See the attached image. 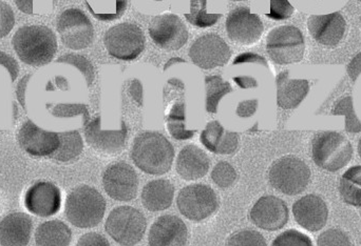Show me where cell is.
<instances>
[{
    "instance_id": "cell-40",
    "label": "cell",
    "mask_w": 361,
    "mask_h": 246,
    "mask_svg": "<svg viewBox=\"0 0 361 246\" xmlns=\"http://www.w3.org/2000/svg\"><path fill=\"white\" fill-rule=\"evenodd\" d=\"M294 13V8L288 0H271V12L267 14L274 20H284L290 18Z\"/></svg>"
},
{
    "instance_id": "cell-11",
    "label": "cell",
    "mask_w": 361,
    "mask_h": 246,
    "mask_svg": "<svg viewBox=\"0 0 361 246\" xmlns=\"http://www.w3.org/2000/svg\"><path fill=\"white\" fill-rule=\"evenodd\" d=\"M139 176L126 162L109 165L104 171L103 186L110 198L120 202H128L137 197Z\"/></svg>"
},
{
    "instance_id": "cell-15",
    "label": "cell",
    "mask_w": 361,
    "mask_h": 246,
    "mask_svg": "<svg viewBox=\"0 0 361 246\" xmlns=\"http://www.w3.org/2000/svg\"><path fill=\"white\" fill-rule=\"evenodd\" d=\"M250 220L261 230L275 232L288 224L290 212L288 205L278 197L267 195L261 197L250 213Z\"/></svg>"
},
{
    "instance_id": "cell-4",
    "label": "cell",
    "mask_w": 361,
    "mask_h": 246,
    "mask_svg": "<svg viewBox=\"0 0 361 246\" xmlns=\"http://www.w3.org/2000/svg\"><path fill=\"white\" fill-rule=\"evenodd\" d=\"M353 148L349 140L337 131H322L312 141V157L320 169L337 171L351 161Z\"/></svg>"
},
{
    "instance_id": "cell-44",
    "label": "cell",
    "mask_w": 361,
    "mask_h": 246,
    "mask_svg": "<svg viewBox=\"0 0 361 246\" xmlns=\"http://www.w3.org/2000/svg\"><path fill=\"white\" fill-rule=\"evenodd\" d=\"M257 109H258V101L257 99L242 101L238 105L237 115L241 118L252 117L256 113Z\"/></svg>"
},
{
    "instance_id": "cell-23",
    "label": "cell",
    "mask_w": 361,
    "mask_h": 246,
    "mask_svg": "<svg viewBox=\"0 0 361 246\" xmlns=\"http://www.w3.org/2000/svg\"><path fill=\"white\" fill-rule=\"evenodd\" d=\"M176 167L183 179L195 181L207 174L210 160L204 150L193 144H189L180 150Z\"/></svg>"
},
{
    "instance_id": "cell-41",
    "label": "cell",
    "mask_w": 361,
    "mask_h": 246,
    "mask_svg": "<svg viewBox=\"0 0 361 246\" xmlns=\"http://www.w3.org/2000/svg\"><path fill=\"white\" fill-rule=\"evenodd\" d=\"M15 25L14 13L6 2L0 1V38L8 35Z\"/></svg>"
},
{
    "instance_id": "cell-33",
    "label": "cell",
    "mask_w": 361,
    "mask_h": 246,
    "mask_svg": "<svg viewBox=\"0 0 361 246\" xmlns=\"http://www.w3.org/2000/svg\"><path fill=\"white\" fill-rule=\"evenodd\" d=\"M333 115L345 116V131L349 133H360L361 122L354 111L353 99L351 96L345 97L335 105Z\"/></svg>"
},
{
    "instance_id": "cell-29",
    "label": "cell",
    "mask_w": 361,
    "mask_h": 246,
    "mask_svg": "<svg viewBox=\"0 0 361 246\" xmlns=\"http://www.w3.org/2000/svg\"><path fill=\"white\" fill-rule=\"evenodd\" d=\"M59 145L50 158L59 162H69L82 154L84 148L82 136L78 131L59 133Z\"/></svg>"
},
{
    "instance_id": "cell-7",
    "label": "cell",
    "mask_w": 361,
    "mask_h": 246,
    "mask_svg": "<svg viewBox=\"0 0 361 246\" xmlns=\"http://www.w3.org/2000/svg\"><path fill=\"white\" fill-rule=\"evenodd\" d=\"M267 54L277 65L300 63L305 57V42L302 32L293 25H282L267 35Z\"/></svg>"
},
{
    "instance_id": "cell-16",
    "label": "cell",
    "mask_w": 361,
    "mask_h": 246,
    "mask_svg": "<svg viewBox=\"0 0 361 246\" xmlns=\"http://www.w3.org/2000/svg\"><path fill=\"white\" fill-rule=\"evenodd\" d=\"M18 142L27 154L35 157H50L59 145V133L44 131L27 120L18 133Z\"/></svg>"
},
{
    "instance_id": "cell-1",
    "label": "cell",
    "mask_w": 361,
    "mask_h": 246,
    "mask_svg": "<svg viewBox=\"0 0 361 246\" xmlns=\"http://www.w3.org/2000/svg\"><path fill=\"white\" fill-rule=\"evenodd\" d=\"M131 158L144 173L164 175L171 171L175 148L166 137L158 131H144L133 142Z\"/></svg>"
},
{
    "instance_id": "cell-37",
    "label": "cell",
    "mask_w": 361,
    "mask_h": 246,
    "mask_svg": "<svg viewBox=\"0 0 361 246\" xmlns=\"http://www.w3.org/2000/svg\"><path fill=\"white\" fill-rule=\"evenodd\" d=\"M271 246H314L311 238L296 230H288L276 237Z\"/></svg>"
},
{
    "instance_id": "cell-46",
    "label": "cell",
    "mask_w": 361,
    "mask_h": 246,
    "mask_svg": "<svg viewBox=\"0 0 361 246\" xmlns=\"http://www.w3.org/2000/svg\"><path fill=\"white\" fill-rule=\"evenodd\" d=\"M347 72L353 82H355L357 78L360 77L361 74V53L356 55V56L352 59L351 63L348 65Z\"/></svg>"
},
{
    "instance_id": "cell-19",
    "label": "cell",
    "mask_w": 361,
    "mask_h": 246,
    "mask_svg": "<svg viewBox=\"0 0 361 246\" xmlns=\"http://www.w3.org/2000/svg\"><path fill=\"white\" fill-rule=\"evenodd\" d=\"M295 221L309 232L322 230L328 221L329 209L317 195H307L293 205Z\"/></svg>"
},
{
    "instance_id": "cell-27",
    "label": "cell",
    "mask_w": 361,
    "mask_h": 246,
    "mask_svg": "<svg viewBox=\"0 0 361 246\" xmlns=\"http://www.w3.org/2000/svg\"><path fill=\"white\" fill-rule=\"evenodd\" d=\"M71 240V230L59 220L44 222L36 230L35 242L37 246H69Z\"/></svg>"
},
{
    "instance_id": "cell-13",
    "label": "cell",
    "mask_w": 361,
    "mask_h": 246,
    "mask_svg": "<svg viewBox=\"0 0 361 246\" xmlns=\"http://www.w3.org/2000/svg\"><path fill=\"white\" fill-rule=\"evenodd\" d=\"M148 31L152 41L163 50H180L188 40L186 25L175 14H162L154 17Z\"/></svg>"
},
{
    "instance_id": "cell-22",
    "label": "cell",
    "mask_w": 361,
    "mask_h": 246,
    "mask_svg": "<svg viewBox=\"0 0 361 246\" xmlns=\"http://www.w3.org/2000/svg\"><path fill=\"white\" fill-rule=\"evenodd\" d=\"M32 228L33 224L27 214H10L0 222V245L27 246Z\"/></svg>"
},
{
    "instance_id": "cell-28",
    "label": "cell",
    "mask_w": 361,
    "mask_h": 246,
    "mask_svg": "<svg viewBox=\"0 0 361 246\" xmlns=\"http://www.w3.org/2000/svg\"><path fill=\"white\" fill-rule=\"evenodd\" d=\"M339 192L347 205L361 207V165L350 167L343 174Z\"/></svg>"
},
{
    "instance_id": "cell-42",
    "label": "cell",
    "mask_w": 361,
    "mask_h": 246,
    "mask_svg": "<svg viewBox=\"0 0 361 246\" xmlns=\"http://www.w3.org/2000/svg\"><path fill=\"white\" fill-rule=\"evenodd\" d=\"M76 246H111L109 241L97 233H88L82 235Z\"/></svg>"
},
{
    "instance_id": "cell-5",
    "label": "cell",
    "mask_w": 361,
    "mask_h": 246,
    "mask_svg": "<svg viewBox=\"0 0 361 246\" xmlns=\"http://www.w3.org/2000/svg\"><path fill=\"white\" fill-rule=\"evenodd\" d=\"M147 228V220L141 211L128 205L111 211L106 220L107 234L122 246H135L141 242Z\"/></svg>"
},
{
    "instance_id": "cell-47",
    "label": "cell",
    "mask_w": 361,
    "mask_h": 246,
    "mask_svg": "<svg viewBox=\"0 0 361 246\" xmlns=\"http://www.w3.org/2000/svg\"><path fill=\"white\" fill-rule=\"evenodd\" d=\"M31 75H27L23 77V79L19 82L18 86H17L16 95L18 98L19 103H20L21 107L25 110V89H27V82H29Z\"/></svg>"
},
{
    "instance_id": "cell-17",
    "label": "cell",
    "mask_w": 361,
    "mask_h": 246,
    "mask_svg": "<svg viewBox=\"0 0 361 246\" xmlns=\"http://www.w3.org/2000/svg\"><path fill=\"white\" fill-rule=\"evenodd\" d=\"M61 190L50 182H37L27 190L25 196L27 211L39 217L55 215L61 209Z\"/></svg>"
},
{
    "instance_id": "cell-10",
    "label": "cell",
    "mask_w": 361,
    "mask_h": 246,
    "mask_svg": "<svg viewBox=\"0 0 361 246\" xmlns=\"http://www.w3.org/2000/svg\"><path fill=\"white\" fill-rule=\"evenodd\" d=\"M57 31L61 41L71 50H82L92 44L94 29L86 14L80 8H68L57 19Z\"/></svg>"
},
{
    "instance_id": "cell-35",
    "label": "cell",
    "mask_w": 361,
    "mask_h": 246,
    "mask_svg": "<svg viewBox=\"0 0 361 246\" xmlns=\"http://www.w3.org/2000/svg\"><path fill=\"white\" fill-rule=\"evenodd\" d=\"M56 63H68V65H74L76 69L80 70L86 78L87 86H91V84L94 82V67L86 57L80 56V55L68 54L59 57Z\"/></svg>"
},
{
    "instance_id": "cell-51",
    "label": "cell",
    "mask_w": 361,
    "mask_h": 246,
    "mask_svg": "<svg viewBox=\"0 0 361 246\" xmlns=\"http://www.w3.org/2000/svg\"><path fill=\"white\" fill-rule=\"evenodd\" d=\"M233 1H245V0H233Z\"/></svg>"
},
{
    "instance_id": "cell-32",
    "label": "cell",
    "mask_w": 361,
    "mask_h": 246,
    "mask_svg": "<svg viewBox=\"0 0 361 246\" xmlns=\"http://www.w3.org/2000/svg\"><path fill=\"white\" fill-rule=\"evenodd\" d=\"M207 0H190V14H185L190 25L197 27H212L221 18V14H207Z\"/></svg>"
},
{
    "instance_id": "cell-52",
    "label": "cell",
    "mask_w": 361,
    "mask_h": 246,
    "mask_svg": "<svg viewBox=\"0 0 361 246\" xmlns=\"http://www.w3.org/2000/svg\"><path fill=\"white\" fill-rule=\"evenodd\" d=\"M360 1H361V0H360Z\"/></svg>"
},
{
    "instance_id": "cell-26",
    "label": "cell",
    "mask_w": 361,
    "mask_h": 246,
    "mask_svg": "<svg viewBox=\"0 0 361 246\" xmlns=\"http://www.w3.org/2000/svg\"><path fill=\"white\" fill-rule=\"evenodd\" d=\"M175 186L165 179L152 180L142 190V203L148 211L162 212L173 205Z\"/></svg>"
},
{
    "instance_id": "cell-45",
    "label": "cell",
    "mask_w": 361,
    "mask_h": 246,
    "mask_svg": "<svg viewBox=\"0 0 361 246\" xmlns=\"http://www.w3.org/2000/svg\"><path fill=\"white\" fill-rule=\"evenodd\" d=\"M248 63H259V65H264V67H269L267 60L262 56H259V55L255 54V53H244V54L239 55L233 60V65Z\"/></svg>"
},
{
    "instance_id": "cell-2",
    "label": "cell",
    "mask_w": 361,
    "mask_h": 246,
    "mask_svg": "<svg viewBox=\"0 0 361 246\" xmlns=\"http://www.w3.org/2000/svg\"><path fill=\"white\" fill-rule=\"evenodd\" d=\"M13 48L25 65L42 67L54 58L57 51L56 36L44 25L19 27L13 37Z\"/></svg>"
},
{
    "instance_id": "cell-21",
    "label": "cell",
    "mask_w": 361,
    "mask_h": 246,
    "mask_svg": "<svg viewBox=\"0 0 361 246\" xmlns=\"http://www.w3.org/2000/svg\"><path fill=\"white\" fill-rule=\"evenodd\" d=\"M87 142L94 150L104 154L114 155L120 153L126 144L127 127L122 123V127L116 131H103L101 129V117L94 118L87 123L85 129Z\"/></svg>"
},
{
    "instance_id": "cell-6",
    "label": "cell",
    "mask_w": 361,
    "mask_h": 246,
    "mask_svg": "<svg viewBox=\"0 0 361 246\" xmlns=\"http://www.w3.org/2000/svg\"><path fill=\"white\" fill-rule=\"evenodd\" d=\"M269 183L275 190L288 196L301 194L311 179V171L307 163L294 156L280 158L271 165Z\"/></svg>"
},
{
    "instance_id": "cell-38",
    "label": "cell",
    "mask_w": 361,
    "mask_h": 246,
    "mask_svg": "<svg viewBox=\"0 0 361 246\" xmlns=\"http://www.w3.org/2000/svg\"><path fill=\"white\" fill-rule=\"evenodd\" d=\"M317 246H353L349 236L338 228H331L320 234Z\"/></svg>"
},
{
    "instance_id": "cell-9",
    "label": "cell",
    "mask_w": 361,
    "mask_h": 246,
    "mask_svg": "<svg viewBox=\"0 0 361 246\" xmlns=\"http://www.w3.org/2000/svg\"><path fill=\"white\" fill-rule=\"evenodd\" d=\"M180 213L190 221L200 222L216 213L219 199L214 190L205 184H191L180 190L177 198Z\"/></svg>"
},
{
    "instance_id": "cell-31",
    "label": "cell",
    "mask_w": 361,
    "mask_h": 246,
    "mask_svg": "<svg viewBox=\"0 0 361 246\" xmlns=\"http://www.w3.org/2000/svg\"><path fill=\"white\" fill-rule=\"evenodd\" d=\"M167 129L169 134L177 140L190 139L195 131H187L185 129V105L183 101H177L171 108L167 118Z\"/></svg>"
},
{
    "instance_id": "cell-36",
    "label": "cell",
    "mask_w": 361,
    "mask_h": 246,
    "mask_svg": "<svg viewBox=\"0 0 361 246\" xmlns=\"http://www.w3.org/2000/svg\"><path fill=\"white\" fill-rule=\"evenodd\" d=\"M227 246H267L264 237L254 230H243L229 237Z\"/></svg>"
},
{
    "instance_id": "cell-34",
    "label": "cell",
    "mask_w": 361,
    "mask_h": 246,
    "mask_svg": "<svg viewBox=\"0 0 361 246\" xmlns=\"http://www.w3.org/2000/svg\"><path fill=\"white\" fill-rule=\"evenodd\" d=\"M212 179L216 186L222 190L231 188L237 179V171L231 163L220 161L214 165L212 171Z\"/></svg>"
},
{
    "instance_id": "cell-14",
    "label": "cell",
    "mask_w": 361,
    "mask_h": 246,
    "mask_svg": "<svg viewBox=\"0 0 361 246\" xmlns=\"http://www.w3.org/2000/svg\"><path fill=\"white\" fill-rule=\"evenodd\" d=\"M262 21L257 14H252L247 6H239L229 13L226 19V32L235 44L252 46L262 36Z\"/></svg>"
},
{
    "instance_id": "cell-30",
    "label": "cell",
    "mask_w": 361,
    "mask_h": 246,
    "mask_svg": "<svg viewBox=\"0 0 361 246\" xmlns=\"http://www.w3.org/2000/svg\"><path fill=\"white\" fill-rule=\"evenodd\" d=\"M206 110L208 113L216 114L221 99L225 95L233 92L229 82H224L221 76H207L205 77Z\"/></svg>"
},
{
    "instance_id": "cell-50",
    "label": "cell",
    "mask_w": 361,
    "mask_h": 246,
    "mask_svg": "<svg viewBox=\"0 0 361 246\" xmlns=\"http://www.w3.org/2000/svg\"><path fill=\"white\" fill-rule=\"evenodd\" d=\"M358 154H360V157L361 158V138L360 140V143H358Z\"/></svg>"
},
{
    "instance_id": "cell-43",
    "label": "cell",
    "mask_w": 361,
    "mask_h": 246,
    "mask_svg": "<svg viewBox=\"0 0 361 246\" xmlns=\"http://www.w3.org/2000/svg\"><path fill=\"white\" fill-rule=\"evenodd\" d=\"M0 65H4L8 70L11 78H12V82H15L19 73V67L17 61L10 55L0 51Z\"/></svg>"
},
{
    "instance_id": "cell-8",
    "label": "cell",
    "mask_w": 361,
    "mask_h": 246,
    "mask_svg": "<svg viewBox=\"0 0 361 246\" xmlns=\"http://www.w3.org/2000/svg\"><path fill=\"white\" fill-rule=\"evenodd\" d=\"M104 44L114 58L135 60L145 50V35L137 25L120 23L106 32Z\"/></svg>"
},
{
    "instance_id": "cell-24",
    "label": "cell",
    "mask_w": 361,
    "mask_h": 246,
    "mask_svg": "<svg viewBox=\"0 0 361 246\" xmlns=\"http://www.w3.org/2000/svg\"><path fill=\"white\" fill-rule=\"evenodd\" d=\"M200 139L202 144L214 154L231 155L239 146L238 134L226 131L219 122L207 123Z\"/></svg>"
},
{
    "instance_id": "cell-48",
    "label": "cell",
    "mask_w": 361,
    "mask_h": 246,
    "mask_svg": "<svg viewBox=\"0 0 361 246\" xmlns=\"http://www.w3.org/2000/svg\"><path fill=\"white\" fill-rule=\"evenodd\" d=\"M233 82L242 89H252L257 88L258 86V82H257L256 79L252 77H235L233 78Z\"/></svg>"
},
{
    "instance_id": "cell-12",
    "label": "cell",
    "mask_w": 361,
    "mask_h": 246,
    "mask_svg": "<svg viewBox=\"0 0 361 246\" xmlns=\"http://www.w3.org/2000/svg\"><path fill=\"white\" fill-rule=\"evenodd\" d=\"M188 54L195 65L201 69L212 70L226 65L231 51L220 36L207 34L191 44Z\"/></svg>"
},
{
    "instance_id": "cell-49",
    "label": "cell",
    "mask_w": 361,
    "mask_h": 246,
    "mask_svg": "<svg viewBox=\"0 0 361 246\" xmlns=\"http://www.w3.org/2000/svg\"><path fill=\"white\" fill-rule=\"evenodd\" d=\"M21 12L33 14V0H14Z\"/></svg>"
},
{
    "instance_id": "cell-3",
    "label": "cell",
    "mask_w": 361,
    "mask_h": 246,
    "mask_svg": "<svg viewBox=\"0 0 361 246\" xmlns=\"http://www.w3.org/2000/svg\"><path fill=\"white\" fill-rule=\"evenodd\" d=\"M105 212V198L99 190L91 186H78L68 195L66 200V217L70 224L78 228L99 226Z\"/></svg>"
},
{
    "instance_id": "cell-25",
    "label": "cell",
    "mask_w": 361,
    "mask_h": 246,
    "mask_svg": "<svg viewBox=\"0 0 361 246\" xmlns=\"http://www.w3.org/2000/svg\"><path fill=\"white\" fill-rule=\"evenodd\" d=\"M277 103L282 109H296L309 94L307 80L290 79L288 71L277 76Z\"/></svg>"
},
{
    "instance_id": "cell-39",
    "label": "cell",
    "mask_w": 361,
    "mask_h": 246,
    "mask_svg": "<svg viewBox=\"0 0 361 246\" xmlns=\"http://www.w3.org/2000/svg\"><path fill=\"white\" fill-rule=\"evenodd\" d=\"M52 114L55 117L61 118L84 115L85 124L89 120L88 109L84 105H59L53 109Z\"/></svg>"
},
{
    "instance_id": "cell-20",
    "label": "cell",
    "mask_w": 361,
    "mask_h": 246,
    "mask_svg": "<svg viewBox=\"0 0 361 246\" xmlns=\"http://www.w3.org/2000/svg\"><path fill=\"white\" fill-rule=\"evenodd\" d=\"M345 18L341 13L313 15L307 20V29L314 39L324 46H337L345 33Z\"/></svg>"
},
{
    "instance_id": "cell-18",
    "label": "cell",
    "mask_w": 361,
    "mask_h": 246,
    "mask_svg": "<svg viewBox=\"0 0 361 246\" xmlns=\"http://www.w3.org/2000/svg\"><path fill=\"white\" fill-rule=\"evenodd\" d=\"M188 230L178 216L164 215L152 224L148 235L149 246H186Z\"/></svg>"
}]
</instances>
